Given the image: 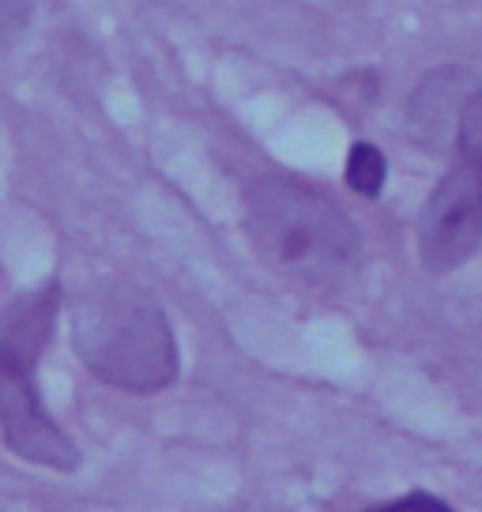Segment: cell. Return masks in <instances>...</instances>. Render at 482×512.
<instances>
[{
    "instance_id": "1",
    "label": "cell",
    "mask_w": 482,
    "mask_h": 512,
    "mask_svg": "<svg viewBox=\"0 0 482 512\" xmlns=\"http://www.w3.org/2000/svg\"><path fill=\"white\" fill-rule=\"evenodd\" d=\"M245 226L275 272L317 290L339 287L362 256V238L351 219L328 196L283 177L249 189Z\"/></svg>"
},
{
    "instance_id": "2",
    "label": "cell",
    "mask_w": 482,
    "mask_h": 512,
    "mask_svg": "<svg viewBox=\"0 0 482 512\" xmlns=\"http://www.w3.org/2000/svg\"><path fill=\"white\" fill-rule=\"evenodd\" d=\"M72 343L83 366L121 392L147 396L174 384L177 377V343L170 320L144 290L121 283L91 290L76 305Z\"/></svg>"
},
{
    "instance_id": "3",
    "label": "cell",
    "mask_w": 482,
    "mask_h": 512,
    "mask_svg": "<svg viewBox=\"0 0 482 512\" xmlns=\"http://www.w3.org/2000/svg\"><path fill=\"white\" fill-rule=\"evenodd\" d=\"M57 305L61 290L57 283H49L8 305L0 320V437L27 464L72 471L80 464V452L68 441V433L49 418L34 384L38 358L53 336Z\"/></svg>"
},
{
    "instance_id": "4",
    "label": "cell",
    "mask_w": 482,
    "mask_h": 512,
    "mask_svg": "<svg viewBox=\"0 0 482 512\" xmlns=\"http://www.w3.org/2000/svg\"><path fill=\"white\" fill-rule=\"evenodd\" d=\"M482 245V159L456 155L418 219L422 264L434 275L460 268Z\"/></svg>"
},
{
    "instance_id": "5",
    "label": "cell",
    "mask_w": 482,
    "mask_h": 512,
    "mask_svg": "<svg viewBox=\"0 0 482 512\" xmlns=\"http://www.w3.org/2000/svg\"><path fill=\"white\" fill-rule=\"evenodd\" d=\"M479 87L467 76L464 68H437L426 80L418 83L407 106V128L415 136V144L426 151H449L456 147V132H460V117H464L467 98Z\"/></svg>"
},
{
    "instance_id": "6",
    "label": "cell",
    "mask_w": 482,
    "mask_h": 512,
    "mask_svg": "<svg viewBox=\"0 0 482 512\" xmlns=\"http://www.w3.org/2000/svg\"><path fill=\"white\" fill-rule=\"evenodd\" d=\"M388 177V162L385 155L377 151L373 144H354L351 155H347V185L362 196H377L385 189Z\"/></svg>"
},
{
    "instance_id": "7",
    "label": "cell",
    "mask_w": 482,
    "mask_h": 512,
    "mask_svg": "<svg viewBox=\"0 0 482 512\" xmlns=\"http://www.w3.org/2000/svg\"><path fill=\"white\" fill-rule=\"evenodd\" d=\"M456 155L482 159V87L467 98L464 117H460V132H456Z\"/></svg>"
},
{
    "instance_id": "8",
    "label": "cell",
    "mask_w": 482,
    "mask_h": 512,
    "mask_svg": "<svg viewBox=\"0 0 482 512\" xmlns=\"http://www.w3.org/2000/svg\"><path fill=\"white\" fill-rule=\"evenodd\" d=\"M366 512H456L449 501L426 494V490H411V494L396 497V501H381V505H370Z\"/></svg>"
},
{
    "instance_id": "9",
    "label": "cell",
    "mask_w": 482,
    "mask_h": 512,
    "mask_svg": "<svg viewBox=\"0 0 482 512\" xmlns=\"http://www.w3.org/2000/svg\"><path fill=\"white\" fill-rule=\"evenodd\" d=\"M31 19V0H0V38H16Z\"/></svg>"
}]
</instances>
